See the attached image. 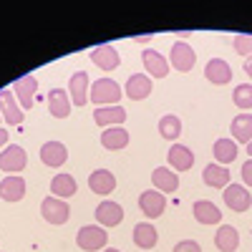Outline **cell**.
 <instances>
[{
  "instance_id": "6da1fadb",
  "label": "cell",
  "mask_w": 252,
  "mask_h": 252,
  "mask_svg": "<svg viewBox=\"0 0 252 252\" xmlns=\"http://www.w3.org/2000/svg\"><path fill=\"white\" fill-rule=\"evenodd\" d=\"M91 101L98 103V106H119V98L124 96L121 94V86L114 81V78H98L91 83Z\"/></svg>"
},
{
  "instance_id": "7a4b0ae2",
  "label": "cell",
  "mask_w": 252,
  "mask_h": 252,
  "mask_svg": "<svg viewBox=\"0 0 252 252\" xmlns=\"http://www.w3.org/2000/svg\"><path fill=\"white\" fill-rule=\"evenodd\" d=\"M106 242H109V237L101 224H86L76 232V245L83 252H101V250H106Z\"/></svg>"
},
{
  "instance_id": "3957f363",
  "label": "cell",
  "mask_w": 252,
  "mask_h": 252,
  "mask_svg": "<svg viewBox=\"0 0 252 252\" xmlns=\"http://www.w3.org/2000/svg\"><path fill=\"white\" fill-rule=\"evenodd\" d=\"M28 164V157H26V149L18 144H8L3 152H0V172L5 174H18L23 172Z\"/></svg>"
},
{
  "instance_id": "277c9868",
  "label": "cell",
  "mask_w": 252,
  "mask_h": 252,
  "mask_svg": "<svg viewBox=\"0 0 252 252\" xmlns=\"http://www.w3.org/2000/svg\"><path fill=\"white\" fill-rule=\"evenodd\" d=\"M194 63H197L194 48L189 43H184V40H177V43L172 46V53H169V66L179 73H189L194 68Z\"/></svg>"
},
{
  "instance_id": "5b68a950",
  "label": "cell",
  "mask_w": 252,
  "mask_h": 252,
  "mask_svg": "<svg viewBox=\"0 0 252 252\" xmlns=\"http://www.w3.org/2000/svg\"><path fill=\"white\" fill-rule=\"evenodd\" d=\"M40 215L48 224H66L68 215H71V207L66 199H58V197H46L40 202Z\"/></svg>"
},
{
  "instance_id": "8992f818",
  "label": "cell",
  "mask_w": 252,
  "mask_h": 252,
  "mask_svg": "<svg viewBox=\"0 0 252 252\" xmlns=\"http://www.w3.org/2000/svg\"><path fill=\"white\" fill-rule=\"evenodd\" d=\"M222 199H224V204L232 209V212H247V209L252 207V194L247 192V187H242V184L224 187Z\"/></svg>"
},
{
  "instance_id": "52a82bcc",
  "label": "cell",
  "mask_w": 252,
  "mask_h": 252,
  "mask_svg": "<svg viewBox=\"0 0 252 252\" xmlns=\"http://www.w3.org/2000/svg\"><path fill=\"white\" fill-rule=\"evenodd\" d=\"M139 207H141L144 217L157 220L166 209V197L159 192V189H146V192H141V197H139Z\"/></svg>"
},
{
  "instance_id": "ba28073f",
  "label": "cell",
  "mask_w": 252,
  "mask_h": 252,
  "mask_svg": "<svg viewBox=\"0 0 252 252\" xmlns=\"http://www.w3.org/2000/svg\"><path fill=\"white\" fill-rule=\"evenodd\" d=\"M35 91H38V78H35V76H20V78L13 83V96L18 98L20 109H31V106H33Z\"/></svg>"
},
{
  "instance_id": "9c48e42d",
  "label": "cell",
  "mask_w": 252,
  "mask_h": 252,
  "mask_svg": "<svg viewBox=\"0 0 252 252\" xmlns=\"http://www.w3.org/2000/svg\"><path fill=\"white\" fill-rule=\"evenodd\" d=\"M124 220V207L119 202H111V199H103L98 207H96V222L101 227H119Z\"/></svg>"
},
{
  "instance_id": "30bf717a",
  "label": "cell",
  "mask_w": 252,
  "mask_h": 252,
  "mask_svg": "<svg viewBox=\"0 0 252 252\" xmlns=\"http://www.w3.org/2000/svg\"><path fill=\"white\" fill-rule=\"evenodd\" d=\"M204 76L215 86H224V83L232 81V68H229V63L224 58H209L204 66Z\"/></svg>"
},
{
  "instance_id": "8fae6325",
  "label": "cell",
  "mask_w": 252,
  "mask_h": 252,
  "mask_svg": "<svg viewBox=\"0 0 252 252\" xmlns=\"http://www.w3.org/2000/svg\"><path fill=\"white\" fill-rule=\"evenodd\" d=\"M166 161H169V169L174 172H189L194 166V152L184 144H174L166 154Z\"/></svg>"
},
{
  "instance_id": "7c38bea8",
  "label": "cell",
  "mask_w": 252,
  "mask_h": 252,
  "mask_svg": "<svg viewBox=\"0 0 252 252\" xmlns=\"http://www.w3.org/2000/svg\"><path fill=\"white\" fill-rule=\"evenodd\" d=\"M0 116L8 121V126H18L23 121V109L15 103V96L10 89H0Z\"/></svg>"
},
{
  "instance_id": "4fadbf2b",
  "label": "cell",
  "mask_w": 252,
  "mask_h": 252,
  "mask_svg": "<svg viewBox=\"0 0 252 252\" xmlns=\"http://www.w3.org/2000/svg\"><path fill=\"white\" fill-rule=\"evenodd\" d=\"M23 197H26V179L23 177L10 174V177H5L3 182H0V199H3V202L15 204Z\"/></svg>"
},
{
  "instance_id": "5bb4252c",
  "label": "cell",
  "mask_w": 252,
  "mask_h": 252,
  "mask_svg": "<svg viewBox=\"0 0 252 252\" xmlns=\"http://www.w3.org/2000/svg\"><path fill=\"white\" fill-rule=\"evenodd\" d=\"M68 159V149H66V144H61V141H46L43 146H40V161H43L46 166H63Z\"/></svg>"
},
{
  "instance_id": "9a60e30c",
  "label": "cell",
  "mask_w": 252,
  "mask_h": 252,
  "mask_svg": "<svg viewBox=\"0 0 252 252\" xmlns=\"http://www.w3.org/2000/svg\"><path fill=\"white\" fill-rule=\"evenodd\" d=\"M68 91H71V103L73 106H86L89 101V73L86 71H76L68 81Z\"/></svg>"
},
{
  "instance_id": "2e32d148",
  "label": "cell",
  "mask_w": 252,
  "mask_h": 252,
  "mask_svg": "<svg viewBox=\"0 0 252 252\" xmlns=\"http://www.w3.org/2000/svg\"><path fill=\"white\" fill-rule=\"evenodd\" d=\"M141 61H144V68H146V73H149L152 78H164L166 73H169V61H166L159 51L146 48V51L141 53Z\"/></svg>"
},
{
  "instance_id": "e0dca14e",
  "label": "cell",
  "mask_w": 252,
  "mask_h": 252,
  "mask_svg": "<svg viewBox=\"0 0 252 252\" xmlns=\"http://www.w3.org/2000/svg\"><path fill=\"white\" fill-rule=\"evenodd\" d=\"M89 189L94 194H98V197H106V194H111L116 189V177L109 169H96L89 177Z\"/></svg>"
},
{
  "instance_id": "ac0fdd59",
  "label": "cell",
  "mask_w": 252,
  "mask_h": 252,
  "mask_svg": "<svg viewBox=\"0 0 252 252\" xmlns=\"http://www.w3.org/2000/svg\"><path fill=\"white\" fill-rule=\"evenodd\" d=\"M89 58L96 63L101 71H114V68H119V63H121V56H119V51L114 46H96Z\"/></svg>"
},
{
  "instance_id": "d6986e66",
  "label": "cell",
  "mask_w": 252,
  "mask_h": 252,
  "mask_svg": "<svg viewBox=\"0 0 252 252\" xmlns=\"http://www.w3.org/2000/svg\"><path fill=\"white\" fill-rule=\"evenodd\" d=\"M202 179H204L207 187H212V189H224V187H229V179H232V174H229L227 166H222V164L215 161V164H207V166H204Z\"/></svg>"
},
{
  "instance_id": "ffe728a7",
  "label": "cell",
  "mask_w": 252,
  "mask_h": 252,
  "mask_svg": "<svg viewBox=\"0 0 252 252\" xmlns=\"http://www.w3.org/2000/svg\"><path fill=\"white\" fill-rule=\"evenodd\" d=\"M126 96H129L131 101H141L152 94V78L146 73H131L129 81H126Z\"/></svg>"
},
{
  "instance_id": "44dd1931",
  "label": "cell",
  "mask_w": 252,
  "mask_h": 252,
  "mask_svg": "<svg viewBox=\"0 0 252 252\" xmlns=\"http://www.w3.org/2000/svg\"><path fill=\"white\" fill-rule=\"evenodd\" d=\"M152 182L161 194H172L179 189V177H177L174 169H169V166H157L154 174H152Z\"/></svg>"
},
{
  "instance_id": "7402d4cb",
  "label": "cell",
  "mask_w": 252,
  "mask_h": 252,
  "mask_svg": "<svg viewBox=\"0 0 252 252\" xmlns=\"http://www.w3.org/2000/svg\"><path fill=\"white\" fill-rule=\"evenodd\" d=\"M101 146L109 152H119V149H126L129 146V131L124 126H111V129H103L101 134Z\"/></svg>"
},
{
  "instance_id": "603a6c76",
  "label": "cell",
  "mask_w": 252,
  "mask_h": 252,
  "mask_svg": "<svg viewBox=\"0 0 252 252\" xmlns=\"http://www.w3.org/2000/svg\"><path fill=\"white\" fill-rule=\"evenodd\" d=\"M94 121L103 129H111V126H121L126 121V111L121 106H98L94 111Z\"/></svg>"
},
{
  "instance_id": "cb8c5ba5",
  "label": "cell",
  "mask_w": 252,
  "mask_h": 252,
  "mask_svg": "<svg viewBox=\"0 0 252 252\" xmlns=\"http://www.w3.org/2000/svg\"><path fill=\"white\" fill-rule=\"evenodd\" d=\"M48 111L56 119H66L71 114V96L63 89H51V94H48Z\"/></svg>"
},
{
  "instance_id": "d4e9b609",
  "label": "cell",
  "mask_w": 252,
  "mask_h": 252,
  "mask_svg": "<svg viewBox=\"0 0 252 252\" xmlns=\"http://www.w3.org/2000/svg\"><path fill=\"white\" fill-rule=\"evenodd\" d=\"M192 212H194V220H197L199 224H220V222H222V212H220V207H217V204H212V202H207V199L194 202Z\"/></svg>"
},
{
  "instance_id": "484cf974",
  "label": "cell",
  "mask_w": 252,
  "mask_h": 252,
  "mask_svg": "<svg viewBox=\"0 0 252 252\" xmlns=\"http://www.w3.org/2000/svg\"><path fill=\"white\" fill-rule=\"evenodd\" d=\"M131 237H134V245L141 247V250H152L159 242V232H157V227L152 222H139L134 227V235Z\"/></svg>"
},
{
  "instance_id": "4316f807",
  "label": "cell",
  "mask_w": 252,
  "mask_h": 252,
  "mask_svg": "<svg viewBox=\"0 0 252 252\" xmlns=\"http://www.w3.org/2000/svg\"><path fill=\"white\" fill-rule=\"evenodd\" d=\"M215 247L220 252H235L240 247V232L232 224H220L217 235H215Z\"/></svg>"
},
{
  "instance_id": "83f0119b",
  "label": "cell",
  "mask_w": 252,
  "mask_h": 252,
  "mask_svg": "<svg viewBox=\"0 0 252 252\" xmlns=\"http://www.w3.org/2000/svg\"><path fill=\"white\" fill-rule=\"evenodd\" d=\"M76 189H78V184H76V179H73L71 174H56L53 182H51V194L58 197V199H68V197H73V194H76Z\"/></svg>"
},
{
  "instance_id": "f1b7e54d",
  "label": "cell",
  "mask_w": 252,
  "mask_h": 252,
  "mask_svg": "<svg viewBox=\"0 0 252 252\" xmlns=\"http://www.w3.org/2000/svg\"><path fill=\"white\" fill-rule=\"evenodd\" d=\"M215 159H217V164H222V166H227V164H232L235 159H237V141L235 139H217L215 141Z\"/></svg>"
},
{
  "instance_id": "f546056e",
  "label": "cell",
  "mask_w": 252,
  "mask_h": 252,
  "mask_svg": "<svg viewBox=\"0 0 252 252\" xmlns=\"http://www.w3.org/2000/svg\"><path fill=\"white\" fill-rule=\"evenodd\" d=\"M232 136L237 144H250L252 141V114H240L232 119Z\"/></svg>"
},
{
  "instance_id": "4dcf8cb0",
  "label": "cell",
  "mask_w": 252,
  "mask_h": 252,
  "mask_svg": "<svg viewBox=\"0 0 252 252\" xmlns=\"http://www.w3.org/2000/svg\"><path fill=\"white\" fill-rule=\"evenodd\" d=\"M159 134H161L164 139H169V141L179 139V136H182V121H179V116H174V114L161 116V119H159Z\"/></svg>"
},
{
  "instance_id": "1f68e13d",
  "label": "cell",
  "mask_w": 252,
  "mask_h": 252,
  "mask_svg": "<svg viewBox=\"0 0 252 252\" xmlns=\"http://www.w3.org/2000/svg\"><path fill=\"white\" fill-rule=\"evenodd\" d=\"M232 101H235V106L242 109V111L252 109V83H240V86H235Z\"/></svg>"
},
{
  "instance_id": "d6a6232c",
  "label": "cell",
  "mask_w": 252,
  "mask_h": 252,
  "mask_svg": "<svg viewBox=\"0 0 252 252\" xmlns=\"http://www.w3.org/2000/svg\"><path fill=\"white\" fill-rule=\"evenodd\" d=\"M232 48H235L240 56H245V61H247V58H252V35H247V33L235 35V40H232Z\"/></svg>"
},
{
  "instance_id": "836d02e7",
  "label": "cell",
  "mask_w": 252,
  "mask_h": 252,
  "mask_svg": "<svg viewBox=\"0 0 252 252\" xmlns=\"http://www.w3.org/2000/svg\"><path fill=\"white\" fill-rule=\"evenodd\" d=\"M174 252H202V247L194 240H182V242L174 245Z\"/></svg>"
},
{
  "instance_id": "e575fe53",
  "label": "cell",
  "mask_w": 252,
  "mask_h": 252,
  "mask_svg": "<svg viewBox=\"0 0 252 252\" xmlns=\"http://www.w3.org/2000/svg\"><path fill=\"white\" fill-rule=\"evenodd\" d=\"M242 182H245V187H252V159H247L245 164H242Z\"/></svg>"
},
{
  "instance_id": "d590c367",
  "label": "cell",
  "mask_w": 252,
  "mask_h": 252,
  "mask_svg": "<svg viewBox=\"0 0 252 252\" xmlns=\"http://www.w3.org/2000/svg\"><path fill=\"white\" fill-rule=\"evenodd\" d=\"M5 146H8V131H5V129H0V152H3Z\"/></svg>"
},
{
  "instance_id": "8d00e7d4",
  "label": "cell",
  "mask_w": 252,
  "mask_h": 252,
  "mask_svg": "<svg viewBox=\"0 0 252 252\" xmlns=\"http://www.w3.org/2000/svg\"><path fill=\"white\" fill-rule=\"evenodd\" d=\"M245 73L252 78V58H247V61H245Z\"/></svg>"
},
{
  "instance_id": "74e56055",
  "label": "cell",
  "mask_w": 252,
  "mask_h": 252,
  "mask_svg": "<svg viewBox=\"0 0 252 252\" xmlns=\"http://www.w3.org/2000/svg\"><path fill=\"white\" fill-rule=\"evenodd\" d=\"M247 157H250V159H252V141H250V144H247Z\"/></svg>"
},
{
  "instance_id": "f35d334b",
  "label": "cell",
  "mask_w": 252,
  "mask_h": 252,
  "mask_svg": "<svg viewBox=\"0 0 252 252\" xmlns=\"http://www.w3.org/2000/svg\"><path fill=\"white\" fill-rule=\"evenodd\" d=\"M101 252H121V250H114V247H106V250H101Z\"/></svg>"
},
{
  "instance_id": "ab89813d",
  "label": "cell",
  "mask_w": 252,
  "mask_h": 252,
  "mask_svg": "<svg viewBox=\"0 0 252 252\" xmlns=\"http://www.w3.org/2000/svg\"><path fill=\"white\" fill-rule=\"evenodd\" d=\"M0 119H3V116H0Z\"/></svg>"
}]
</instances>
